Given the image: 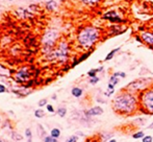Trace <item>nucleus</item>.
I'll use <instances>...</instances> for the list:
<instances>
[{
  "label": "nucleus",
  "instance_id": "f257e3e1",
  "mask_svg": "<svg viewBox=\"0 0 153 142\" xmlns=\"http://www.w3.org/2000/svg\"><path fill=\"white\" fill-rule=\"evenodd\" d=\"M137 94L122 89L112 100V111L121 116H131L139 111Z\"/></svg>",
  "mask_w": 153,
  "mask_h": 142
},
{
  "label": "nucleus",
  "instance_id": "f03ea898",
  "mask_svg": "<svg viewBox=\"0 0 153 142\" xmlns=\"http://www.w3.org/2000/svg\"><path fill=\"white\" fill-rule=\"evenodd\" d=\"M101 37V30L95 26H85L77 35V43L82 49L92 50Z\"/></svg>",
  "mask_w": 153,
  "mask_h": 142
},
{
  "label": "nucleus",
  "instance_id": "7ed1b4c3",
  "mask_svg": "<svg viewBox=\"0 0 153 142\" xmlns=\"http://www.w3.org/2000/svg\"><path fill=\"white\" fill-rule=\"evenodd\" d=\"M139 112L146 115H153V86L137 94Z\"/></svg>",
  "mask_w": 153,
  "mask_h": 142
},
{
  "label": "nucleus",
  "instance_id": "20e7f679",
  "mask_svg": "<svg viewBox=\"0 0 153 142\" xmlns=\"http://www.w3.org/2000/svg\"><path fill=\"white\" fill-rule=\"evenodd\" d=\"M58 38H60V33L54 28H49L44 33L42 37V52L46 57L54 50Z\"/></svg>",
  "mask_w": 153,
  "mask_h": 142
},
{
  "label": "nucleus",
  "instance_id": "39448f33",
  "mask_svg": "<svg viewBox=\"0 0 153 142\" xmlns=\"http://www.w3.org/2000/svg\"><path fill=\"white\" fill-rule=\"evenodd\" d=\"M69 55H70V46L68 42L62 40L55 46L54 50L46 57L49 61H58V63L64 64L67 63V61L69 60Z\"/></svg>",
  "mask_w": 153,
  "mask_h": 142
},
{
  "label": "nucleus",
  "instance_id": "423d86ee",
  "mask_svg": "<svg viewBox=\"0 0 153 142\" xmlns=\"http://www.w3.org/2000/svg\"><path fill=\"white\" fill-rule=\"evenodd\" d=\"M151 86H153V79H151V77H139V79L130 82L128 85H126L123 89L131 93H134V94H139V92L146 90Z\"/></svg>",
  "mask_w": 153,
  "mask_h": 142
},
{
  "label": "nucleus",
  "instance_id": "0eeeda50",
  "mask_svg": "<svg viewBox=\"0 0 153 142\" xmlns=\"http://www.w3.org/2000/svg\"><path fill=\"white\" fill-rule=\"evenodd\" d=\"M31 77V73L28 70V67H22L16 74H15V79L18 83H26L28 82Z\"/></svg>",
  "mask_w": 153,
  "mask_h": 142
},
{
  "label": "nucleus",
  "instance_id": "6e6552de",
  "mask_svg": "<svg viewBox=\"0 0 153 142\" xmlns=\"http://www.w3.org/2000/svg\"><path fill=\"white\" fill-rule=\"evenodd\" d=\"M139 37L142 39L143 44L147 45L150 49H153V30H143L139 33Z\"/></svg>",
  "mask_w": 153,
  "mask_h": 142
},
{
  "label": "nucleus",
  "instance_id": "1a4fd4ad",
  "mask_svg": "<svg viewBox=\"0 0 153 142\" xmlns=\"http://www.w3.org/2000/svg\"><path fill=\"white\" fill-rule=\"evenodd\" d=\"M102 19L104 20H108L110 22H119V23H122V22H126V20L122 19L119 15L116 13V11H110L107 12L102 16Z\"/></svg>",
  "mask_w": 153,
  "mask_h": 142
},
{
  "label": "nucleus",
  "instance_id": "9d476101",
  "mask_svg": "<svg viewBox=\"0 0 153 142\" xmlns=\"http://www.w3.org/2000/svg\"><path fill=\"white\" fill-rule=\"evenodd\" d=\"M104 112V110L102 106H92L91 109L87 110L85 112V116L87 118H91V117H95V116H100L102 115Z\"/></svg>",
  "mask_w": 153,
  "mask_h": 142
},
{
  "label": "nucleus",
  "instance_id": "9b49d317",
  "mask_svg": "<svg viewBox=\"0 0 153 142\" xmlns=\"http://www.w3.org/2000/svg\"><path fill=\"white\" fill-rule=\"evenodd\" d=\"M17 14L20 18H29L32 16V14L28 11L27 8H18L17 10Z\"/></svg>",
  "mask_w": 153,
  "mask_h": 142
},
{
  "label": "nucleus",
  "instance_id": "f8f14e48",
  "mask_svg": "<svg viewBox=\"0 0 153 142\" xmlns=\"http://www.w3.org/2000/svg\"><path fill=\"white\" fill-rule=\"evenodd\" d=\"M91 55H92V50H89V51H87L85 53H83L82 55H80V57H78V59H77V60L75 61L73 64H72V67H75V66L78 65L79 63H81V62H83L85 60H87V57H90Z\"/></svg>",
  "mask_w": 153,
  "mask_h": 142
},
{
  "label": "nucleus",
  "instance_id": "ddd939ff",
  "mask_svg": "<svg viewBox=\"0 0 153 142\" xmlns=\"http://www.w3.org/2000/svg\"><path fill=\"white\" fill-rule=\"evenodd\" d=\"M37 133H38L39 138H41V139H44V138L47 136L46 130H45V128H44V126H42V124H40V123H39L38 126H37Z\"/></svg>",
  "mask_w": 153,
  "mask_h": 142
},
{
  "label": "nucleus",
  "instance_id": "4468645a",
  "mask_svg": "<svg viewBox=\"0 0 153 142\" xmlns=\"http://www.w3.org/2000/svg\"><path fill=\"white\" fill-rule=\"evenodd\" d=\"M71 94L74 96V97L79 98V97H81L82 96V94H83V90H82L80 87H74V88H72Z\"/></svg>",
  "mask_w": 153,
  "mask_h": 142
},
{
  "label": "nucleus",
  "instance_id": "2eb2a0df",
  "mask_svg": "<svg viewBox=\"0 0 153 142\" xmlns=\"http://www.w3.org/2000/svg\"><path fill=\"white\" fill-rule=\"evenodd\" d=\"M56 8H58V2L55 0H49V1L46 2V10L52 12V11H55Z\"/></svg>",
  "mask_w": 153,
  "mask_h": 142
},
{
  "label": "nucleus",
  "instance_id": "dca6fc26",
  "mask_svg": "<svg viewBox=\"0 0 153 142\" xmlns=\"http://www.w3.org/2000/svg\"><path fill=\"white\" fill-rule=\"evenodd\" d=\"M102 71H103V66L99 67V68H96V69H91V70L87 71V76H89V77L97 76V73H99V72H102Z\"/></svg>",
  "mask_w": 153,
  "mask_h": 142
},
{
  "label": "nucleus",
  "instance_id": "f3484780",
  "mask_svg": "<svg viewBox=\"0 0 153 142\" xmlns=\"http://www.w3.org/2000/svg\"><path fill=\"white\" fill-rule=\"evenodd\" d=\"M121 47H118V48H115V49H112L110 52H108L107 53V55L105 57V59H104V62H107V61H110L112 59V57H115V55L117 53L118 51H120Z\"/></svg>",
  "mask_w": 153,
  "mask_h": 142
},
{
  "label": "nucleus",
  "instance_id": "a211bd4d",
  "mask_svg": "<svg viewBox=\"0 0 153 142\" xmlns=\"http://www.w3.org/2000/svg\"><path fill=\"white\" fill-rule=\"evenodd\" d=\"M60 134H62V132H60V130L58 128H53L50 131V136H52L53 138H56V139L60 138Z\"/></svg>",
  "mask_w": 153,
  "mask_h": 142
},
{
  "label": "nucleus",
  "instance_id": "6ab92c4d",
  "mask_svg": "<svg viewBox=\"0 0 153 142\" xmlns=\"http://www.w3.org/2000/svg\"><path fill=\"white\" fill-rule=\"evenodd\" d=\"M56 114H58L60 118H64L66 115H67V108H66V106H60V108L56 110Z\"/></svg>",
  "mask_w": 153,
  "mask_h": 142
},
{
  "label": "nucleus",
  "instance_id": "aec40b11",
  "mask_svg": "<svg viewBox=\"0 0 153 142\" xmlns=\"http://www.w3.org/2000/svg\"><path fill=\"white\" fill-rule=\"evenodd\" d=\"M33 114H35V117L39 118V119H41V118L45 117V112H44V110L42 109V108H39V109H37Z\"/></svg>",
  "mask_w": 153,
  "mask_h": 142
},
{
  "label": "nucleus",
  "instance_id": "412c9836",
  "mask_svg": "<svg viewBox=\"0 0 153 142\" xmlns=\"http://www.w3.org/2000/svg\"><path fill=\"white\" fill-rule=\"evenodd\" d=\"M144 137H145V132L143 131H137L132 134V138L133 139H143Z\"/></svg>",
  "mask_w": 153,
  "mask_h": 142
},
{
  "label": "nucleus",
  "instance_id": "4be33fe9",
  "mask_svg": "<svg viewBox=\"0 0 153 142\" xmlns=\"http://www.w3.org/2000/svg\"><path fill=\"white\" fill-rule=\"evenodd\" d=\"M11 137H12V139L15 140V141H21L22 138H23L22 135H20L18 132H14V131L11 133Z\"/></svg>",
  "mask_w": 153,
  "mask_h": 142
},
{
  "label": "nucleus",
  "instance_id": "5701e85b",
  "mask_svg": "<svg viewBox=\"0 0 153 142\" xmlns=\"http://www.w3.org/2000/svg\"><path fill=\"white\" fill-rule=\"evenodd\" d=\"M119 82H120V77L116 76L115 74H112V76L109 77V82H108V83L112 84V85H114V86L118 85V84H119Z\"/></svg>",
  "mask_w": 153,
  "mask_h": 142
},
{
  "label": "nucleus",
  "instance_id": "b1692460",
  "mask_svg": "<svg viewBox=\"0 0 153 142\" xmlns=\"http://www.w3.org/2000/svg\"><path fill=\"white\" fill-rule=\"evenodd\" d=\"M58 140L56 139V138H53L52 136H50V135H47L45 138L43 139V142H58Z\"/></svg>",
  "mask_w": 153,
  "mask_h": 142
},
{
  "label": "nucleus",
  "instance_id": "393cba45",
  "mask_svg": "<svg viewBox=\"0 0 153 142\" xmlns=\"http://www.w3.org/2000/svg\"><path fill=\"white\" fill-rule=\"evenodd\" d=\"M100 0H81L82 3H85V4H87V5H93V4H96V3H98Z\"/></svg>",
  "mask_w": 153,
  "mask_h": 142
},
{
  "label": "nucleus",
  "instance_id": "a878e982",
  "mask_svg": "<svg viewBox=\"0 0 153 142\" xmlns=\"http://www.w3.org/2000/svg\"><path fill=\"white\" fill-rule=\"evenodd\" d=\"M66 142H78V136L77 135H72V136L67 138Z\"/></svg>",
  "mask_w": 153,
  "mask_h": 142
},
{
  "label": "nucleus",
  "instance_id": "bb28decb",
  "mask_svg": "<svg viewBox=\"0 0 153 142\" xmlns=\"http://www.w3.org/2000/svg\"><path fill=\"white\" fill-rule=\"evenodd\" d=\"M100 81V79H99L98 76H94V77H90V81H89V83H90L91 85H96L97 83Z\"/></svg>",
  "mask_w": 153,
  "mask_h": 142
},
{
  "label": "nucleus",
  "instance_id": "cd10ccee",
  "mask_svg": "<svg viewBox=\"0 0 153 142\" xmlns=\"http://www.w3.org/2000/svg\"><path fill=\"white\" fill-rule=\"evenodd\" d=\"M38 104H39V106H40V108H42V106H46L47 104H48V99H47V98L41 99V100L38 102Z\"/></svg>",
  "mask_w": 153,
  "mask_h": 142
},
{
  "label": "nucleus",
  "instance_id": "c85d7f7f",
  "mask_svg": "<svg viewBox=\"0 0 153 142\" xmlns=\"http://www.w3.org/2000/svg\"><path fill=\"white\" fill-rule=\"evenodd\" d=\"M142 142H153V137L151 135H145V137L142 139Z\"/></svg>",
  "mask_w": 153,
  "mask_h": 142
},
{
  "label": "nucleus",
  "instance_id": "c756f323",
  "mask_svg": "<svg viewBox=\"0 0 153 142\" xmlns=\"http://www.w3.org/2000/svg\"><path fill=\"white\" fill-rule=\"evenodd\" d=\"M114 74H115L116 76L121 77V79H125L126 77V73L125 72H122V71H118V72H115Z\"/></svg>",
  "mask_w": 153,
  "mask_h": 142
},
{
  "label": "nucleus",
  "instance_id": "7c9ffc66",
  "mask_svg": "<svg viewBox=\"0 0 153 142\" xmlns=\"http://www.w3.org/2000/svg\"><path fill=\"white\" fill-rule=\"evenodd\" d=\"M25 137H26V138L32 137V132H31V128H27L26 130H25Z\"/></svg>",
  "mask_w": 153,
  "mask_h": 142
},
{
  "label": "nucleus",
  "instance_id": "2f4dec72",
  "mask_svg": "<svg viewBox=\"0 0 153 142\" xmlns=\"http://www.w3.org/2000/svg\"><path fill=\"white\" fill-rule=\"evenodd\" d=\"M46 109H47V111H48L49 113H54L55 112V110H54V108H53V106H52V104H48L46 106Z\"/></svg>",
  "mask_w": 153,
  "mask_h": 142
},
{
  "label": "nucleus",
  "instance_id": "473e14b6",
  "mask_svg": "<svg viewBox=\"0 0 153 142\" xmlns=\"http://www.w3.org/2000/svg\"><path fill=\"white\" fill-rule=\"evenodd\" d=\"M6 92V87L3 84H0V94Z\"/></svg>",
  "mask_w": 153,
  "mask_h": 142
},
{
  "label": "nucleus",
  "instance_id": "72a5a7b5",
  "mask_svg": "<svg viewBox=\"0 0 153 142\" xmlns=\"http://www.w3.org/2000/svg\"><path fill=\"white\" fill-rule=\"evenodd\" d=\"M107 89H110V90H115V86L112 85V84H110V83H108V85H107Z\"/></svg>",
  "mask_w": 153,
  "mask_h": 142
},
{
  "label": "nucleus",
  "instance_id": "f704fd0d",
  "mask_svg": "<svg viewBox=\"0 0 153 142\" xmlns=\"http://www.w3.org/2000/svg\"><path fill=\"white\" fill-rule=\"evenodd\" d=\"M135 40H137L139 43H143V41H142V39H141V37H139V35H137V36H135Z\"/></svg>",
  "mask_w": 153,
  "mask_h": 142
},
{
  "label": "nucleus",
  "instance_id": "c9c22d12",
  "mask_svg": "<svg viewBox=\"0 0 153 142\" xmlns=\"http://www.w3.org/2000/svg\"><path fill=\"white\" fill-rule=\"evenodd\" d=\"M106 142H117V140H116L115 138H112V139H109L108 141H106Z\"/></svg>",
  "mask_w": 153,
  "mask_h": 142
},
{
  "label": "nucleus",
  "instance_id": "e433bc0d",
  "mask_svg": "<svg viewBox=\"0 0 153 142\" xmlns=\"http://www.w3.org/2000/svg\"><path fill=\"white\" fill-rule=\"evenodd\" d=\"M26 142H32V137H29V138H27Z\"/></svg>",
  "mask_w": 153,
  "mask_h": 142
},
{
  "label": "nucleus",
  "instance_id": "4c0bfd02",
  "mask_svg": "<svg viewBox=\"0 0 153 142\" xmlns=\"http://www.w3.org/2000/svg\"><path fill=\"white\" fill-rule=\"evenodd\" d=\"M58 98V96H56V94H53V95H52V99H53V100H55V99Z\"/></svg>",
  "mask_w": 153,
  "mask_h": 142
},
{
  "label": "nucleus",
  "instance_id": "58836bf2",
  "mask_svg": "<svg viewBox=\"0 0 153 142\" xmlns=\"http://www.w3.org/2000/svg\"><path fill=\"white\" fill-rule=\"evenodd\" d=\"M75 135H77V136H83V134H82V133H80V132H77Z\"/></svg>",
  "mask_w": 153,
  "mask_h": 142
},
{
  "label": "nucleus",
  "instance_id": "ea45409f",
  "mask_svg": "<svg viewBox=\"0 0 153 142\" xmlns=\"http://www.w3.org/2000/svg\"><path fill=\"white\" fill-rule=\"evenodd\" d=\"M148 128H152V130H153V121H152V123H151V124H149V126H148Z\"/></svg>",
  "mask_w": 153,
  "mask_h": 142
},
{
  "label": "nucleus",
  "instance_id": "a19ab883",
  "mask_svg": "<svg viewBox=\"0 0 153 142\" xmlns=\"http://www.w3.org/2000/svg\"><path fill=\"white\" fill-rule=\"evenodd\" d=\"M0 123H1V117H0Z\"/></svg>",
  "mask_w": 153,
  "mask_h": 142
},
{
  "label": "nucleus",
  "instance_id": "79ce46f5",
  "mask_svg": "<svg viewBox=\"0 0 153 142\" xmlns=\"http://www.w3.org/2000/svg\"><path fill=\"white\" fill-rule=\"evenodd\" d=\"M8 1H13V0H8Z\"/></svg>",
  "mask_w": 153,
  "mask_h": 142
}]
</instances>
